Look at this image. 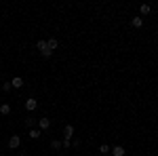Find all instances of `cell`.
<instances>
[{"instance_id":"30bf717a","label":"cell","mask_w":158,"mask_h":156,"mask_svg":"<svg viewBox=\"0 0 158 156\" xmlns=\"http://www.w3.org/2000/svg\"><path fill=\"white\" fill-rule=\"evenodd\" d=\"M139 13H141V15H150V13H152V6H150V4H141V6H139Z\"/></svg>"},{"instance_id":"4fadbf2b","label":"cell","mask_w":158,"mask_h":156,"mask_svg":"<svg viewBox=\"0 0 158 156\" xmlns=\"http://www.w3.org/2000/svg\"><path fill=\"white\" fill-rule=\"evenodd\" d=\"M38 120L36 118H25V127H27V129H34V124H36Z\"/></svg>"},{"instance_id":"3957f363","label":"cell","mask_w":158,"mask_h":156,"mask_svg":"<svg viewBox=\"0 0 158 156\" xmlns=\"http://www.w3.org/2000/svg\"><path fill=\"white\" fill-rule=\"evenodd\" d=\"M36 108H38V101L34 99V97H30V99H25V110H27V112H34Z\"/></svg>"},{"instance_id":"277c9868","label":"cell","mask_w":158,"mask_h":156,"mask_svg":"<svg viewBox=\"0 0 158 156\" xmlns=\"http://www.w3.org/2000/svg\"><path fill=\"white\" fill-rule=\"evenodd\" d=\"M110 154H112V156H124V154H127V150H124L122 145H116V148L110 150Z\"/></svg>"},{"instance_id":"ba28073f","label":"cell","mask_w":158,"mask_h":156,"mask_svg":"<svg viewBox=\"0 0 158 156\" xmlns=\"http://www.w3.org/2000/svg\"><path fill=\"white\" fill-rule=\"evenodd\" d=\"M131 25H133V27H137V30H139V27H141V25H143V19H141V17H133V19H131Z\"/></svg>"},{"instance_id":"8992f818","label":"cell","mask_w":158,"mask_h":156,"mask_svg":"<svg viewBox=\"0 0 158 156\" xmlns=\"http://www.w3.org/2000/svg\"><path fill=\"white\" fill-rule=\"evenodd\" d=\"M38 127L40 129H51V118H47V116L44 118H38Z\"/></svg>"},{"instance_id":"7c38bea8","label":"cell","mask_w":158,"mask_h":156,"mask_svg":"<svg viewBox=\"0 0 158 156\" xmlns=\"http://www.w3.org/2000/svg\"><path fill=\"white\" fill-rule=\"evenodd\" d=\"M110 150H112V148H110V145H106V144H101V145H99V152H101V156L110 154Z\"/></svg>"},{"instance_id":"52a82bcc","label":"cell","mask_w":158,"mask_h":156,"mask_svg":"<svg viewBox=\"0 0 158 156\" xmlns=\"http://www.w3.org/2000/svg\"><path fill=\"white\" fill-rule=\"evenodd\" d=\"M0 114H2V116H9V114H11V106H9V103H0Z\"/></svg>"},{"instance_id":"2e32d148","label":"cell","mask_w":158,"mask_h":156,"mask_svg":"<svg viewBox=\"0 0 158 156\" xmlns=\"http://www.w3.org/2000/svg\"><path fill=\"white\" fill-rule=\"evenodd\" d=\"M19 156H27V154H19Z\"/></svg>"},{"instance_id":"9c48e42d","label":"cell","mask_w":158,"mask_h":156,"mask_svg":"<svg viewBox=\"0 0 158 156\" xmlns=\"http://www.w3.org/2000/svg\"><path fill=\"white\" fill-rule=\"evenodd\" d=\"M57 44H59V42H57V38H49V40H47V47H49L51 51H55Z\"/></svg>"},{"instance_id":"8fae6325","label":"cell","mask_w":158,"mask_h":156,"mask_svg":"<svg viewBox=\"0 0 158 156\" xmlns=\"http://www.w3.org/2000/svg\"><path fill=\"white\" fill-rule=\"evenodd\" d=\"M40 135H42V131H40V129H30V137H32V139H38Z\"/></svg>"},{"instance_id":"5bb4252c","label":"cell","mask_w":158,"mask_h":156,"mask_svg":"<svg viewBox=\"0 0 158 156\" xmlns=\"http://www.w3.org/2000/svg\"><path fill=\"white\" fill-rule=\"evenodd\" d=\"M61 145L63 144H61L59 139H53V141H51V148H53V150H61Z\"/></svg>"},{"instance_id":"9a60e30c","label":"cell","mask_w":158,"mask_h":156,"mask_svg":"<svg viewBox=\"0 0 158 156\" xmlns=\"http://www.w3.org/2000/svg\"><path fill=\"white\" fill-rule=\"evenodd\" d=\"M11 89H13V86H11V82H2V91H4V93H9Z\"/></svg>"},{"instance_id":"5b68a950","label":"cell","mask_w":158,"mask_h":156,"mask_svg":"<svg viewBox=\"0 0 158 156\" xmlns=\"http://www.w3.org/2000/svg\"><path fill=\"white\" fill-rule=\"evenodd\" d=\"M11 86L13 89H21V86H23V78H21V76H15L11 80Z\"/></svg>"},{"instance_id":"6da1fadb","label":"cell","mask_w":158,"mask_h":156,"mask_svg":"<svg viewBox=\"0 0 158 156\" xmlns=\"http://www.w3.org/2000/svg\"><path fill=\"white\" fill-rule=\"evenodd\" d=\"M36 48L40 51V55H42L44 59H49L51 55H53V51L47 47V40H38V42H36Z\"/></svg>"},{"instance_id":"7a4b0ae2","label":"cell","mask_w":158,"mask_h":156,"mask_svg":"<svg viewBox=\"0 0 158 156\" xmlns=\"http://www.w3.org/2000/svg\"><path fill=\"white\" fill-rule=\"evenodd\" d=\"M19 145H21V137H19V135H11V139H9V148H11V150H17Z\"/></svg>"}]
</instances>
